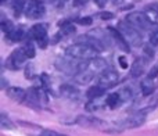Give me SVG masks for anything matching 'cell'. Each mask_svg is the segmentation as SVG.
I'll return each mask as SVG.
<instances>
[{
  "instance_id": "obj_5",
  "label": "cell",
  "mask_w": 158,
  "mask_h": 136,
  "mask_svg": "<svg viewBox=\"0 0 158 136\" xmlns=\"http://www.w3.org/2000/svg\"><path fill=\"white\" fill-rule=\"evenodd\" d=\"M126 21L131 25H133L135 28H137V29H144V31L150 29L151 25H153V22L148 18V15L142 13V11H133V13L128 14L126 15Z\"/></svg>"
},
{
  "instance_id": "obj_18",
  "label": "cell",
  "mask_w": 158,
  "mask_h": 136,
  "mask_svg": "<svg viewBox=\"0 0 158 136\" xmlns=\"http://www.w3.org/2000/svg\"><path fill=\"white\" fill-rule=\"evenodd\" d=\"M25 103L29 104L31 107H35L38 108L40 106V95L36 89H29L27 90V99H25Z\"/></svg>"
},
{
  "instance_id": "obj_27",
  "label": "cell",
  "mask_w": 158,
  "mask_h": 136,
  "mask_svg": "<svg viewBox=\"0 0 158 136\" xmlns=\"http://www.w3.org/2000/svg\"><path fill=\"white\" fill-rule=\"evenodd\" d=\"M2 29L4 31V33L11 32V31L14 29V27H13V22H11L10 19H3V21H2Z\"/></svg>"
},
{
  "instance_id": "obj_30",
  "label": "cell",
  "mask_w": 158,
  "mask_h": 136,
  "mask_svg": "<svg viewBox=\"0 0 158 136\" xmlns=\"http://www.w3.org/2000/svg\"><path fill=\"white\" fill-rule=\"evenodd\" d=\"M150 45L151 46H158V31H154L150 36Z\"/></svg>"
},
{
  "instance_id": "obj_15",
  "label": "cell",
  "mask_w": 158,
  "mask_h": 136,
  "mask_svg": "<svg viewBox=\"0 0 158 136\" xmlns=\"http://www.w3.org/2000/svg\"><path fill=\"white\" fill-rule=\"evenodd\" d=\"M60 95L68 100H78L79 99V90L72 85H61L60 86Z\"/></svg>"
},
{
  "instance_id": "obj_12",
  "label": "cell",
  "mask_w": 158,
  "mask_h": 136,
  "mask_svg": "<svg viewBox=\"0 0 158 136\" xmlns=\"http://www.w3.org/2000/svg\"><path fill=\"white\" fill-rule=\"evenodd\" d=\"M6 93H7V96L11 100L17 101V103H22V101H25V99H27V90L21 89V87H18V86L7 87Z\"/></svg>"
},
{
  "instance_id": "obj_2",
  "label": "cell",
  "mask_w": 158,
  "mask_h": 136,
  "mask_svg": "<svg viewBox=\"0 0 158 136\" xmlns=\"http://www.w3.org/2000/svg\"><path fill=\"white\" fill-rule=\"evenodd\" d=\"M118 29H119V32L123 35V38H125V40L129 43V46H140L143 42L142 39V35H140V32L137 31V28H135L133 25H131L128 21H122L118 24Z\"/></svg>"
},
{
  "instance_id": "obj_33",
  "label": "cell",
  "mask_w": 158,
  "mask_h": 136,
  "mask_svg": "<svg viewBox=\"0 0 158 136\" xmlns=\"http://www.w3.org/2000/svg\"><path fill=\"white\" fill-rule=\"evenodd\" d=\"M156 75H158V64H157V66L156 67H153V68H151V71H150V72H148V75L147 76H150V78H156Z\"/></svg>"
},
{
  "instance_id": "obj_29",
  "label": "cell",
  "mask_w": 158,
  "mask_h": 136,
  "mask_svg": "<svg viewBox=\"0 0 158 136\" xmlns=\"http://www.w3.org/2000/svg\"><path fill=\"white\" fill-rule=\"evenodd\" d=\"M98 17H100L101 19H104V21H108V19H112L115 17L114 13H110V11H101L100 14H98Z\"/></svg>"
},
{
  "instance_id": "obj_13",
  "label": "cell",
  "mask_w": 158,
  "mask_h": 136,
  "mask_svg": "<svg viewBox=\"0 0 158 136\" xmlns=\"http://www.w3.org/2000/svg\"><path fill=\"white\" fill-rule=\"evenodd\" d=\"M27 35V31H25L24 27H17L14 28L11 32L6 33V40L7 43H17V42H21L22 39Z\"/></svg>"
},
{
  "instance_id": "obj_4",
  "label": "cell",
  "mask_w": 158,
  "mask_h": 136,
  "mask_svg": "<svg viewBox=\"0 0 158 136\" xmlns=\"http://www.w3.org/2000/svg\"><path fill=\"white\" fill-rule=\"evenodd\" d=\"M146 114H147V113H143V111L133 113L132 115H129V117H126L125 120L119 121V122L117 124L118 129H119V131H125V129L137 128V126L143 125L146 121Z\"/></svg>"
},
{
  "instance_id": "obj_36",
  "label": "cell",
  "mask_w": 158,
  "mask_h": 136,
  "mask_svg": "<svg viewBox=\"0 0 158 136\" xmlns=\"http://www.w3.org/2000/svg\"><path fill=\"white\" fill-rule=\"evenodd\" d=\"M2 87L3 89H7V81L4 78H2Z\"/></svg>"
},
{
  "instance_id": "obj_1",
  "label": "cell",
  "mask_w": 158,
  "mask_h": 136,
  "mask_svg": "<svg viewBox=\"0 0 158 136\" xmlns=\"http://www.w3.org/2000/svg\"><path fill=\"white\" fill-rule=\"evenodd\" d=\"M97 50L93 49L92 46L86 43H75L71 45L69 47L65 49V54L69 57L75 58V60H81V61H86V60H93V58L97 57Z\"/></svg>"
},
{
  "instance_id": "obj_25",
  "label": "cell",
  "mask_w": 158,
  "mask_h": 136,
  "mask_svg": "<svg viewBox=\"0 0 158 136\" xmlns=\"http://www.w3.org/2000/svg\"><path fill=\"white\" fill-rule=\"evenodd\" d=\"M24 50H25V53H27V56L29 58H33L35 57V46H33V42H27V43L24 45Z\"/></svg>"
},
{
  "instance_id": "obj_35",
  "label": "cell",
  "mask_w": 158,
  "mask_h": 136,
  "mask_svg": "<svg viewBox=\"0 0 158 136\" xmlns=\"http://www.w3.org/2000/svg\"><path fill=\"white\" fill-rule=\"evenodd\" d=\"M94 2H96V4H97L98 7H100V8H103L104 6H106L107 3H108V0H94Z\"/></svg>"
},
{
  "instance_id": "obj_6",
  "label": "cell",
  "mask_w": 158,
  "mask_h": 136,
  "mask_svg": "<svg viewBox=\"0 0 158 136\" xmlns=\"http://www.w3.org/2000/svg\"><path fill=\"white\" fill-rule=\"evenodd\" d=\"M27 58H29L27 56V53H25L24 47H19V49H15L13 53L10 54V57L7 58V61H6V67L8 68V70H13V71H17V70H21L22 67H24L25 61H27Z\"/></svg>"
},
{
  "instance_id": "obj_22",
  "label": "cell",
  "mask_w": 158,
  "mask_h": 136,
  "mask_svg": "<svg viewBox=\"0 0 158 136\" xmlns=\"http://www.w3.org/2000/svg\"><path fill=\"white\" fill-rule=\"evenodd\" d=\"M75 32V27L71 24V22H63L60 28V35H71V33Z\"/></svg>"
},
{
  "instance_id": "obj_23",
  "label": "cell",
  "mask_w": 158,
  "mask_h": 136,
  "mask_svg": "<svg viewBox=\"0 0 158 136\" xmlns=\"http://www.w3.org/2000/svg\"><path fill=\"white\" fill-rule=\"evenodd\" d=\"M0 128L2 129H14V124L11 122V120H8L7 115L6 114H2L0 115Z\"/></svg>"
},
{
  "instance_id": "obj_21",
  "label": "cell",
  "mask_w": 158,
  "mask_h": 136,
  "mask_svg": "<svg viewBox=\"0 0 158 136\" xmlns=\"http://www.w3.org/2000/svg\"><path fill=\"white\" fill-rule=\"evenodd\" d=\"M119 103H122V101H121L119 93L118 92L117 93H111V95L107 96V106H108L110 108H115Z\"/></svg>"
},
{
  "instance_id": "obj_9",
  "label": "cell",
  "mask_w": 158,
  "mask_h": 136,
  "mask_svg": "<svg viewBox=\"0 0 158 136\" xmlns=\"http://www.w3.org/2000/svg\"><path fill=\"white\" fill-rule=\"evenodd\" d=\"M119 79V75H118L117 70L112 67H107L106 70H103L98 75V85L103 86L104 89H108V87L114 86L115 83Z\"/></svg>"
},
{
  "instance_id": "obj_19",
  "label": "cell",
  "mask_w": 158,
  "mask_h": 136,
  "mask_svg": "<svg viewBox=\"0 0 158 136\" xmlns=\"http://www.w3.org/2000/svg\"><path fill=\"white\" fill-rule=\"evenodd\" d=\"M156 90V83H154V79L150 76H146L142 81V93L143 96H150L153 95V92Z\"/></svg>"
},
{
  "instance_id": "obj_31",
  "label": "cell",
  "mask_w": 158,
  "mask_h": 136,
  "mask_svg": "<svg viewBox=\"0 0 158 136\" xmlns=\"http://www.w3.org/2000/svg\"><path fill=\"white\" fill-rule=\"evenodd\" d=\"M40 136H65V135L57 134V132H54V131H50V129H44V131L40 134Z\"/></svg>"
},
{
  "instance_id": "obj_20",
  "label": "cell",
  "mask_w": 158,
  "mask_h": 136,
  "mask_svg": "<svg viewBox=\"0 0 158 136\" xmlns=\"http://www.w3.org/2000/svg\"><path fill=\"white\" fill-rule=\"evenodd\" d=\"M107 89H104L103 86H100V85H94V86H90L89 89H87L86 92V96L89 99H94V97H100V96H104V92H106Z\"/></svg>"
},
{
  "instance_id": "obj_11",
  "label": "cell",
  "mask_w": 158,
  "mask_h": 136,
  "mask_svg": "<svg viewBox=\"0 0 158 136\" xmlns=\"http://www.w3.org/2000/svg\"><path fill=\"white\" fill-rule=\"evenodd\" d=\"M158 103V97L157 96H144V99H143L142 101H137L136 104H135V108H136V111H143V113H147L150 111L151 108H153L154 106Z\"/></svg>"
},
{
  "instance_id": "obj_8",
  "label": "cell",
  "mask_w": 158,
  "mask_h": 136,
  "mask_svg": "<svg viewBox=\"0 0 158 136\" xmlns=\"http://www.w3.org/2000/svg\"><path fill=\"white\" fill-rule=\"evenodd\" d=\"M46 13V8H44L43 3L40 0H29V2L25 4L24 8V14L31 19H38L42 18Z\"/></svg>"
},
{
  "instance_id": "obj_24",
  "label": "cell",
  "mask_w": 158,
  "mask_h": 136,
  "mask_svg": "<svg viewBox=\"0 0 158 136\" xmlns=\"http://www.w3.org/2000/svg\"><path fill=\"white\" fill-rule=\"evenodd\" d=\"M11 3H13V8H14L15 15H18L25 8V0H11Z\"/></svg>"
},
{
  "instance_id": "obj_7",
  "label": "cell",
  "mask_w": 158,
  "mask_h": 136,
  "mask_svg": "<svg viewBox=\"0 0 158 136\" xmlns=\"http://www.w3.org/2000/svg\"><path fill=\"white\" fill-rule=\"evenodd\" d=\"M29 35L32 39H35V42L38 43V46L40 49H46L49 45V39H47V27L43 24H36L31 28Z\"/></svg>"
},
{
  "instance_id": "obj_3",
  "label": "cell",
  "mask_w": 158,
  "mask_h": 136,
  "mask_svg": "<svg viewBox=\"0 0 158 136\" xmlns=\"http://www.w3.org/2000/svg\"><path fill=\"white\" fill-rule=\"evenodd\" d=\"M74 58L67 56V57H58L57 60L54 61V67L57 68L58 71L64 74H68V75H77L79 71H82L85 67L87 66L86 63H81L77 64L75 61H72Z\"/></svg>"
},
{
  "instance_id": "obj_14",
  "label": "cell",
  "mask_w": 158,
  "mask_h": 136,
  "mask_svg": "<svg viewBox=\"0 0 158 136\" xmlns=\"http://www.w3.org/2000/svg\"><path fill=\"white\" fill-rule=\"evenodd\" d=\"M77 122L85 128H98L103 125V121L94 117H89V115H79L77 118Z\"/></svg>"
},
{
  "instance_id": "obj_16",
  "label": "cell",
  "mask_w": 158,
  "mask_h": 136,
  "mask_svg": "<svg viewBox=\"0 0 158 136\" xmlns=\"http://www.w3.org/2000/svg\"><path fill=\"white\" fill-rule=\"evenodd\" d=\"M107 104V97L104 96H100V97H94V99H89V101L86 103V110L90 113L97 111V110H101L104 106Z\"/></svg>"
},
{
  "instance_id": "obj_10",
  "label": "cell",
  "mask_w": 158,
  "mask_h": 136,
  "mask_svg": "<svg viewBox=\"0 0 158 136\" xmlns=\"http://www.w3.org/2000/svg\"><path fill=\"white\" fill-rule=\"evenodd\" d=\"M108 33L110 36H111L112 42H114L115 45H117L118 47H119L121 50H123L125 53L129 52V43L125 40V38H123V35L119 32V29H117V28H108Z\"/></svg>"
},
{
  "instance_id": "obj_17",
  "label": "cell",
  "mask_w": 158,
  "mask_h": 136,
  "mask_svg": "<svg viewBox=\"0 0 158 136\" xmlns=\"http://www.w3.org/2000/svg\"><path fill=\"white\" fill-rule=\"evenodd\" d=\"M146 66H147V64H146L144 58H142V57L136 58L135 63H133V66H132V68H131L132 78H139L140 75H143V72H144V70H146Z\"/></svg>"
},
{
  "instance_id": "obj_32",
  "label": "cell",
  "mask_w": 158,
  "mask_h": 136,
  "mask_svg": "<svg viewBox=\"0 0 158 136\" xmlns=\"http://www.w3.org/2000/svg\"><path fill=\"white\" fill-rule=\"evenodd\" d=\"M77 22L79 25H90L92 24V18H90V17H83V18H81V19H77Z\"/></svg>"
},
{
  "instance_id": "obj_34",
  "label": "cell",
  "mask_w": 158,
  "mask_h": 136,
  "mask_svg": "<svg viewBox=\"0 0 158 136\" xmlns=\"http://www.w3.org/2000/svg\"><path fill=\"white\" fill-rule=\"evenodd\" d=\"M118 61H119V66L122 68H128V61H126L125 57H119L118 58Z\"/></svg>"
},
{
  "instance_id": "obj_26",
  "label": "cell",
  "mask_w": 158,
  "mask_h": 136,
  "mask_svg": "<svg viewBox=\"0 0 158 136\" xmlns=\"http://www.w3.org/2000/svg\"><path fill=\"white\" fill-rule=\"evenodd\" d=\"M119 93V97H121V101H128V100H131V97H132V92H131V89H128V87H125V89H122L121 92H118Z\"/></svg>"
},
{
  "instance_id": "obj_28",
  "label": "cell",
  "mask_w": 158,
  "mask_h": 136,
  "mask_svg": "<svg viewBox=\"0 0 158 136\" xmlns=\"http://www.w3.org/2000/svg\"><path fill=\"white\" fill-rule=\"evenodd\" d=\"M33 72H35L33 64H27V67H25V76H27L28 79H32L33 78Z\"/></svg>"
}]
</instances>
